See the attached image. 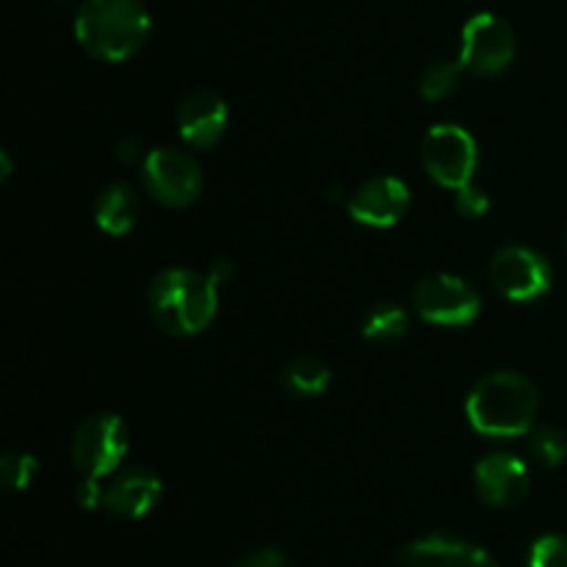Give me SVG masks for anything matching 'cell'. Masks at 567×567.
I'll use <instances>...</instances> for the list:
<instances>
[{
    "instance_id": "6da1fadb",
    "label": "cell",
    "mask_w": 567,
    "mask_h": 567,
    "mask_svg": "<svg viewBox=\"0 0 567 567\" xmlns=\"http://www.w3.org/2000/svg\"><path fill=\"white\" fill-rule=\"evenodd\" d=\"M537 408H540V396H537L535 382L518 371H496V374L482 377L465 399L468 424L474 426V432L493 441L529 435Z\"/></svg>"
},
{
    "instance_id": "7a4b0ae2",
    "label": "cell",
    "mask_w": 567,
    "mask_h": 567,
    "mask_svg": "<svg viewBox=\"0 0 567 567\" xmlns=\"http://www.w3.org/2000/svg\"><path fill=\"white\" fill-rule=\"evenodd\" d=\"M150 313L155 324L175 338L197 336L208 330L219 310V286L208 271L164 269L153 277L147 293Z\"/></svg>"
},
{
    "instance_id": "3957f363",
    "label": "cell",
    "mask_w": 567,
    "mask_h": 567,
    "mask_svg": "<svg viewBox=\"0 0 567 567\" xmlns=\"http://www.w3.org/2000/svg\"><path fill=\"white\" fill-rule=\"evenodd\" d=\"M150 25L142 0H83L75 14V39L92 59L116 64L142 50Z\"/></svg>"
},
{
    "instance_id": "277c9868",
    "label": "cell",
    "mask_w": 567,
    "mask_h": 567,
    "mask_svg": "<svg viewBox=\"0 0 567 567\" xmlns=\"http://www.w3.org/2000/svg\"><path fill=\"white\" fill-rule=\"evenodd\" d=\"M131 435L127 424L114 413H97L83 421L70 443L72 465L89 480H105L127 457Z\"/></svg>"
},
{
    "instance_id": "5b68a950",
    "label": "cell",
    "mask_w": 567,
    "mask_h": 567,
    "mask_svg": "<svg viewBox=\"0 0 567 567\" xmlns=\"http://www.w3.org/2000/svg\"><path fill=\"white\" fill-rule=\"evenodd\" d=\"M421 164L437 186L457 192L474 183L480 147L465 127L446 122V125L430 127L421 138Z\"/></svg>"
},
{
    "instance_id": "8992f818",
    "label": "cell",
    "mask_w": 567,
    "mask_h": 567,
    "mask_svg": "<svg viewBox=\"0 0 567 567\" xmlns=\"http://www.w3.org/2000/svg\"><path fill=\"white\" fill-rule=\"evenodd\" d=\"M413 308L426 324L468 327L482 313V297L457 275H426L413 288Z\"/></svg>"
},
{
    "instance_id": "52a82bcc",
    "label": "cell",
    "mask_w": 567,
    "mask_h": 567,
    "mask_svg": "<svg viewBox=\"0 0 567 567\" xmlns=\"http://www.w3.org/2000/svg\"><path fill=\"white\" fill-rule=\"evenodd\" d=\"M142 183L155 203L166 208H186L203 194V169L186 150L158 147L144 155Z\"/></svg>"
},
{
    "instance_id": "ba28073f",
    "label": "cell",
    "mask_w": 567,
    "mask_h": 567,
    "mask_svg": "<svg viewBox=\"0 0 567 567\" xmlns=\"http://www.w3.org/2000/svg\"><path fill=\"white\" fill-rule=\"evenodd\" d=\"M515 59V33L502 17L482 11L463 25L457 61L465 72L480 78L502 75Z\"/></svg>"
},
{
    "instance_id": "9c48e42d",
    "label": "cell",
    "mask_w": 567,
    "mask_h": 567,
    "mask_svg": "<svg viewBox=\"0 0 567 567\" xmlns=\"http://www.w3.org/2000/svg\"><path fill=\"white\" fill-rule=\"evenodd\" d=\"M491 282L509 302H535L546 297L554 275L548 260L529 247H502L491 260Z\"/></svg>"
},
{
    "instance_id": "30bf717a",
    "label": "cell",
    "mask_w": 567,
    "mask_h": 567,
    "mask_svg": "<svg viewBox=\"0 0 567 567\" xmlns=\"http://www.w3.org/2000/svg\"><path fill=\"white\" fill-rule=\"evenodd\" d=\"M408 210H410L408 183L391 175H380L360 183V186L354 188L352 197H349V216H352L358 225L377 227V230H385V227L399 225Z\"/></svg>"
},
{
    "instance_id": "8fae6325",
    "label": "cell",
    "mask_w": 567,
    "mask_h": 567,
    "mask_svg": "<svg viewBox=\"0 0 567 567\" xmlns=\"http://www.w3.org/2000/svg\"><path fill=\"white\" fill-rule=\"evenodd\" d=\"M474 485L482 502L491 507H518L529 493V468L515 454L493 452L476 463Z\"/></svg>"
},
{
    "instance_id": "7c38bea8",
    "label": "cell",
    "mask_w": 567,
    "mask_h": 567,
    "mask_svg": "<svg viewBox=\"0 0 567 567\" xmlns=\"http://www.w3.org/2000/svg\"><path fill=\"white\" fill-rule=\"evenodd\" d=\"M227 122H230L227 103L210 89H197L177 105V131L183 142L194 150H208L221 142Z\"/></svg>"
},
{
    "instance_id": "4fadbf2b",
    "label": "cell",
    "mask_w": 567,
    "mask_h": 567,
    "mask_svg": "<svg viewBox=\"0 0 567 567\" xmlns=\"http://www.w3.org/2000/svg\"><path fill=\"white\" fill-rule=\"evenodd\" d=\"M402 567H498L485 548L446 535H430L410 543L399 554Z\"/></svg>"
},
{
    "instance_id": "5bb4252c",
    "label": "cell",
    "mask_w": 567,
    "mask_h": 567,
    "mask_svg": "<svg viewBox=\"0 0 567 567\" xmlns=\"http://www.w3.org/2000/svg\"><path fill=\"white\" fill-rule=\"evenodd\" d=\"M161 493H164V485H161L158 474L147 468H131L114 476L111 485H105L103 509L120 515V518L138 520L158 507Z\"/></svg>"
},
{
    "instance_id": "9a60e30c",
    "label": "cell",
    "mask_w": 567,
    "mask_h": 567,
    "mask_svg": "<svg viewBox=\"0 0 567 567\" xmlns=\"http://www.w3.org/2000/svg\"><path fill=\"white\" fill-rule=\"evenodd\" d=\"M138 210L142 205H138L136 186L116 181L100 192L97 203H94V221L109 236H125L138 221Z\"/></svg>"
},
{
    "instance_id": "2e32d148",
    "label": "cell",
    "mask_w": 567,
    "mask_h": 567,
    "mask_svg": "<svg viewBox=\"0 0 567 567\" xmlns=\"http://www.w3.org/2000/svg\"><path fill=\"white\" fill-rule=\"evenodd\" d=\"M282 382L297 396H321L332 382V369L321 358L313 354H302V358L291 360L282 371Z\"/></svg>"
},
{
    "instance_id": "e0dca14e",
    "label": "cell",
    "mask_w": 567,
    "mask_h": 567,
    "mask_svg": "<svg viewBox=\"0 0 567 567\" xmlns=\"http://www.w3.org/2000/svg\"><path fill=\"white\" fill-rule=\"evenodd\" d=\"M408 310L393 302H380L365 316L363 338H369V341H396V338H402L408 332Z\"/></svg>"
},
{
    "instance_id": "ac0fdd59",
    "label": "cell",
    "mask_w": 567,
    "mask_h": 567,
    "mask_svg": "<svg viewBox=\"0 0 567 567\" xmlns=\"http://www.w3.org/2000/svg\"><path fill=\"white\" fill-rule=\"evenodd\" d=\"M463 64L460 61H435L424 70L419 81V92L424 100H446L457 92L460 78H463Z\"/></svg>"
},
{
    "instance_id": "d6986e66",
    "label": "cell",
    "mask_w": 567,
    "mask_h": 567,
    "mask_svg": "<svg viewBox=\"0 0 567 567\" xmlns=\"http://www.w3.org/2000/svg\"><path fill=\"white\" fill-rule=\"evenodd\" d=\"M529 449L546 468H557L567 457V441L557 426H537V430H532Z\"/></svg>"
},
{
    "instance_id": "ffe728a7",
    "label": "cell",
    "mask_w": 567,
    "mask_h": 567,
    "mask_svg": "<svg viewBox=\"0 0 567 567\" xmlns=\"http://www.w3.org/2000/svg\"><path fill=\"white\" fill-rule=\"evenodd\" d=\"M39 474V463L28 452H9L0 460V480L9 491H25Z\"/></svg>"
},
{
    "instance_id": "44dd1931",
    "label": "cell",
    "mask_w": 567,
    "mask_h": 567,
    "mask_svg": "<svg viewBox=\"0 0 567 567\" xmlns=\"http://www.w3.org/2000/svg\"><path fill=\"white\" fill-rule=\"evenodd\" d=\"M529 567H567V537L543 535L529 551Z\"/></svg>"
},
{
    "instance_id": "7402d4cb",
    "label": "cell",
    "mask_w": 567,
    "mask_h": 567,
    "mask_svg": "<svg viewBox=\"0 0 567 567\" xmlns=\"http://www.w3.org/2000/svg\"><path fill=\"white\" fill-rule=\"evenodd\" d=\"M454 208H457L460 216L480 219V216H485L487 210H491V199H487V194L482 192L480 186L468 183V186H463L454 192Z\"/></svg>"
},
{
    "instance_id": "603a6c76",
    "label": "cell",
    "mask_w": 567,
    "mask_h": 567,
    "mask_svg": "<svg viewBox=\"0 0 567 567\" xmlns=\"http://www.w3.org/2000/svg\"><path fill=\"white\" fill-rule=\"evenodd\" d=\"M236 567H291V563H288V557L280 551V548L269 546V548H258V551L247 554V557H244Z\"/></svg>"
},
{
    "instance_id": "cb8c5ba5",
    "label": "cell",
    "mask_w": 567,
    "mask_h": 567,
    "mask_svg": "<svg viewBox=\"0 0 567 567\" xmlns=\"http://www.w3.org/2000/svg\"><path fill=\"white\" fill-rule=\"evenodd\" d=\"M103 493L105 485H100V480H89L83 476L81 485L75 487V502L81 509H100L103 507Z\"/></svg>"
},
{
    "instance_id": "d4e9b609",
    "label": "cell",
    "mask_w": 567,
    "mask_h": 567,
    "mask_svg": "<svg viewBox=\"0 0 567 567\" xmlns=\"http://www.w3.org/2000/svg\"><path fill=\"white\" fill-rule=\"evenodd\" d=\"M116 158L125 166L136 164V161L142 158V144H138L136 138H122V142L116 144Z\"/></svg>"
},
{
    "instance_id": "484cf974",
    "label": "cell",
    "mask_w": 567,
    "mask_h": 567,
    "mask_svg": "<svg viewBox=\"0 0 567 567\" xmlns=\"http://www.w3.org/2000/svg\"><path fill=\"white\" fill-rule=\"evenodd\" d=\"M208 275L216 286H225V282H230V277H233L230 260H216V264L208 269Z\"/></svg>"
},
{
    "instance_id": "4316f807",
    "label": "cell",
    "mask_w": 567,
    "mask_h": 567,
    "mask_svg": "<svg viewBox=\"0 0 567 567\" xmlns=\"http://www.w3.org/2000/svg\"><path fill=\"white\" fill-rule=\"evenodd\" d=\"M0 161H3V177H9L11 175V158H9V153H0Z\"/></svg>"
}]
</instances>
